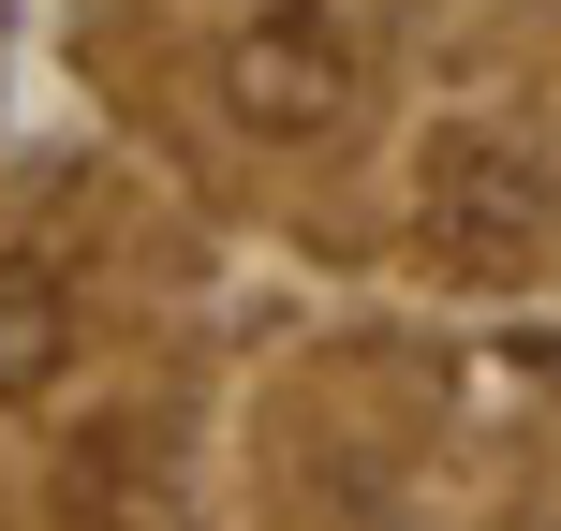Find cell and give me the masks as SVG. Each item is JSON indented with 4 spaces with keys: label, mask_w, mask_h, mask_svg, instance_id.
I'll return each instance as SVG.
<instances>
[{
    "label": "cell",
    "mask_w": 561,
    "mask_h": 531,
    "mask_svg": "<svg viewBox=\"0 0 561 531\" xmlns=\"http://www.w3.org/2000/svg\"><path fill=\"white\" fill-rule=\"evenodd\" d=\"M355 74H369V30L340 15V0H266V15L222 30V118H237L252 148L325 134V118L355 104Z\"/></svg>",
    "instance_id": "cell-1"
},
{
    "label": "cell",
    "mask_w": 561,
    "mask_h": 531,
    "mask_svg": "<svg viewBox=\"0 0 561 531\" xmlns=\"http://www.w3.org/2000/svg\"><path fill=\"white\" fill-rule=\"evenodd\" d=\"M414 207H428V236H444L458 266H517L547 236V148L533 134H503V118H444L428 134V163H414Z\"/></svg>",
    "instance_id": "cell-2"
},
{
    "label": "cell",
    "mask_w": 561,
    "mask_h": 531,
    "mask_svg": "<svg viewBox=\"0 0 561 531\" xmlns=\"http://www.w3.org/2000/svg\"><path fill=\"white\" fill-rule=\"evenodd\" d=\"M59 369H75V280L30 266V252H0V414L45 399Z\"/></svg>",
    "instance_id": "cell-3"
}]
</instances>
